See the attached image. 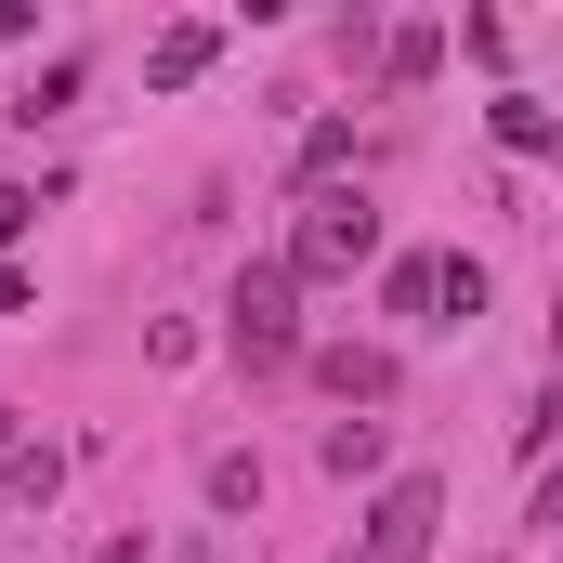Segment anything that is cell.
Returning <instances> with one entry per match:
<instances>
[{
  "label": "cell",
  "mask_w": 563,
  "mask_h": 563,
  "mask_svg": "<svg viewBox=\"0 0 563 563\" xmlns=\"http://www.w3.org/2000/svg\"><path fill=\"white\" fill-rule=\"evenodd\" d=\"M223 354H236L250 380H276V367L314 354V341H301V276H288V250L236 263V288H223Z\"/></svg>",
  "instance_id": "obj_1"
},
{
  "label": "cell",
  "mask_w": 563,
  "mask_h": 563,
  "mask_svg": "<svg viewBox=\"0 0 563 563\" xmlns=\"http://www.w3.org/2000/svg\"><path fill=\"white\" fill-rule=\"evenodd\" d=\"M380 263V210L354 197V184H328V197H301V223H288V276H367Z\"/></svg>",
  "instance_id": "obj_2"
},
{
  "label": "cell",
  "mask_w": 563,
  "mask_h": 563,
  "mask_svg": "<svg viewBox=\"0 0 563 563\" xmlns=\"http://www.w3.org/2000/svg\"><path fill=\"white\" fill-rule=\"evenodd\" d=\"M432 525H445V472H394V485L367 498V538L341 563H432Z\"/></svg>",
  "instance_id": "obj_3"
},
{
  "label": "cell",
  "mask_w": 563,
  "mask_h": 563,
  "mask_svg": "<svg viewBox=\"0 0 563 563\" xmlns=\"http://www.w3.org/2000/svg\"><path fill=\"white\" fill-rule=\"evenodd\" d=\"M301 367H314V380L341 394V420H354V407L380 420V407H394V380H407V367H394V341H314Z\"/></svg>",
  "instance_id": "obj_4"
},
{
  "label": "cell",
  "mask_w": 563,
  "mask_h": 563,
  "mask_svg": "<svg viewBox=\"0 0 563 563\" xmlns=\"http://www.w3.org/2000/svg\"><path fill=\"white\" fill-rule=\"evenodd\" d=\"M210 53H223V26H210V13H184V26H157L144 79H157V92H197V79H210Z\"/></svg>",
  "instance_id": "obj_5"
},
{
  "label": "cell",
  "mask_w": 563,
  "mask_h": 563,
  "mask_svg": "<svg viewBox=\"0 0 563 563\" xmlns=\"http://www.w3.org/2000/svg\"><path fill=\"white\" fill-rule=\"evenodd\" d=\"M197 498H210V511H263V459H250V445H210V459H197Z\"/></svg>",
  "instance_id": "obj_6"
},
{
  "label": "cell",
  "mask_w": 563,
  "mask_h": 563,
  "mask_svg": "<svg viewBox=\"0 0 563 563\" xmlns=\"http://www.w3.org/2000/svg\"><path fill=\"white\" fill-rule=\"evenodd\" d=\"M314 459L354 485V472H380V459H394V420H328V432H314Z\"/></svg>",
  "instance_id": "obj_7"
},
{
  "label": "cell",
  "mask_w": 563,
  "mask_h": 563,
  "mask_svg": "<svg viewBox=\"0 0 563 563\" xmlns=\"http://www.w3.org/2000/svg\"><path fill=\"white\" fill-rule=\"evenodd\" d=\"M380 301H394L407 328H445V263H394V276H380Z\"/></svg>",
  "instance_id": "obj_8"
},
{
  "label": "cell",
  "mask_w": 563,
  "mask_h": 563,
  "mask_svg": "<svg viewBox=\"0 0 563 563\" xmlns=\"http://www.w3.org/2000/svg\"><path fill=\"white\" fill-rule=\"evenodd\" d=\"M53 485H66V445H13V459H0V498H13V511H40Z\"/></svg>",
  "instance_id": "obj_9"
},
{
  "label": "cell",
  "mask_w": 563,
  "mask_h": 563,
  "mask_svg": "<svg viewBox=\"0 0 563 563\" xmlns=\"http://www.w3.org/2000/svg\"><path fill=\"white\" fill-rule=\"evenodd\" d=\"M498 144H511V157H551V144H563V119L538 106V92H498Z\"/></svg>",
  "instance_id": "obj_10"
},
{
  "label": "cell",
  "mask_w": 563,
  "mask_h": 563,
  "mask_svg": "<svg viewBox=\"0 0 563 563\" xmlns=\"http://www.w3.org/2000/svg\"><path fill=\"white\" fill-rule=\"evenodd\" d=\"M66 106H79V53H53V66L13 92V119H26V132H40V119H66Z\"/></svg>",
  "instance_id": "obj_11"
},
{
  "label": "cell",
  "mask_w": 563,
  "mask_h": 563,
  "mask_svg": "<svg viewBox=\"0 0 563 563\" xmlns=\"http://www.w3.org/2000/svg\"><path fill=\"white\" fill-rule=\"evenodd\" d=\"M432 66H445V26H394V40H380V79H407V92H420Z\"/></svg>",
  "instance_id": "obj_12"
},
{
  "label": "cell",
  "mask_w": 563,
  "mask_h": 563,
  "mask_svg": "<svg viewBox=\"0 0 563 563\" xmlns=\"http://www.w3.org/2000/svg\"><path fill=\"white\" fill-rule=\"evenodd\" d=\"M341 157H354V119H314V132H301V197H328Z\"/></svg>",
  "instance_id": "obj_13"
},
{
  "label": "cell",
  "mask_w": 563,
  "mask_h": 563,
  "mask_svg": "<svg viewBox=\"0 0 563 563\" xmlns=\"http://www.w3.org/2000/svg\"><path fill=\"white\" fill-rule=\"evenodd\" d=\"M485 288H498V276H485L472 250H445V328H472V314H485Z\"/></svg>",
  "instance_id": "obj_14"
},
{
  "label": "cell",
  "mask_w": 563,
  "mask_h": 563,
  "mask_svg": "<svg viewBox=\"0 0 563 563\" xmlns=\"http://www.w3.org/2000/svg\"><path fill=\"white\" fill-rule=\"evenodd\" d=\"M511 445H525V459H551V445H563V367H551V394H538V407L511 420Z\"/></svg>",
  "instance_id": "obj_15"
},
{
  "label": "cell",
  "mask_w": 563,
  "mask_h": 563,
  "mask_svg": "<svg viewBox=\"0 0 563 563\" xmlns=\"http://www.w3.org/2000/svg\"><path fill=\"white\" fill-rule=\"evenodd\" d=\"M26 223H40V197H26V184H0V250H13Z\"/></svg>",
  "instance_id": "obj_16"
},
{
  "label": "cell",
  "mask_w": 563,
  "mask_h": 563,
  "mask_svg": "<svg viewBox=\"0 0 563 563\" xmlns=\"http://www.w3.org/2000/svg\"><path fill=\"white\" fill-rule=\"evenodd\" d=\"M525 525H551V538H563V459L538 472V511H525Z\"/></svg>",
  "instance_id": "obj_17"
},
{
  "label": "cell",
  "mask_w": 563,
  "mask_h": 563,
  "mask_svg": "<svg viewBox=\"0 0 563 563\" xmlns=\"http://www.w3.org/2000/svg\"><path fill=\"white\" fill-rule=\"evenodd\" d=\"M13 445H26V420H13V407H0V459H13Z\"/></svg>",
  "instance_id": "obj_18"
}]
</instances>
